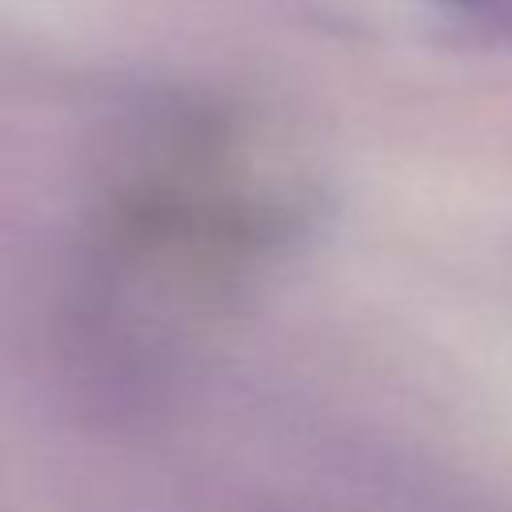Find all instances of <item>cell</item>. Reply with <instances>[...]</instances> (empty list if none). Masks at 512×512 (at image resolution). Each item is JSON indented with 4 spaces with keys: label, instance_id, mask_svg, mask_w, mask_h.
Returning a JSON list of instances; mask_svg holds the SVG:
<instances>
[{
    "label": "cell",
    "instance_id": "7a4b0ae2",
    "mask_svg": "<svg viewBox=\"0 0 512 512\" xmlns=\"http://www.w3.org/2000/svg\"><path fill=\"white\" fill-rule=\"evenodd\" d=\"M472 20H484V24H496L504 32H512V0H440Z\"/></svg>",
    "mask_w": 512,
    "mask_h": 512
},
{
    "label": "cell",
    "instance_id": "6da1fadb",
    "mask_svg": "<svg viewBox=\"0 0 512 512\" xmlns=\"http://www.w3.org/2000/svg\"><path fill=\"white\" fill-rule=\"evenodd\" d=\"M284 224L288 196L252 136L184 116L152 132L108 188L100 248L124 284L208 304L276 248Z\"/></svg>",
    "mask_w": 512,
    "mask_h": 512
}]
</instances>
